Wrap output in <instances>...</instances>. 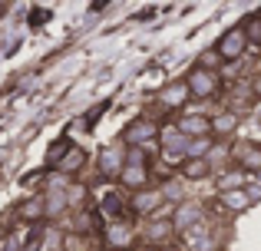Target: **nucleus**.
Returning a JSON list of instances; mask_svg holds the SVG:
<instances>
[{"label":"nucleus","instance_id":"f257e3e1","mask_svg":"<svg viewBox=\"0 0 261 251\" xmlns=\"http://www.w3.org/2000/svg\"><path fill=\"white\" fill-rule=\"evenodd\" d=\"M185 83H189V90H192V99H212L218 93L215 70H205V66H195V70L185 76Z\"/></svg>","mask_w":261,"mask_h":251},{"label":"nucleus","instance_id":"f03ea898","mask_svg":"<svg viewBox=\"0 0 261 251\" xmlns=\"http://www.w3.org/2000/svg\"><path fill=\"white\" fill-rule=\"evenodd\" d=\"M245 50H248V37H245V26H235V30H228L222 40H218V46H215L218 60H238Z\"/></svg>","mask_w":261,"mask_h":251},{"label":"nucleus","instance_id":"7ed1b4c3","mask_svg":"<svg viewBox=\"0 0 261 251\" xmlns=\"http://www.w3.org/2000/svg\"><path fill=\"white\" fill-rule=\"evenodd\" d=\"M189 142H192V139L178 132V126L162 129V152H166V159H169V162H175V159H189Z\"/></svg>","mask_w":261,"mask_h":251},{"label":"nucleus","instance_id":"20e7f679","mask_svg":"<svg viewBox=\"0 0 261 251\" xmlns=\"http://www.w3.org/2000/svg\"><path fill=\"white\" fill-rule=\"evenodd\" d=\"M122 169H126V149L122 146H106L99 152V172L106 179H119Z\"/></svg>","mask_w":261,"mask_h":251},{"label":"nucleus","instance_id":"39448f33","mask_svg":"<svg viewBox=\"0 0 261 251\" xmlns=\"http://www.w3.org/2000/svg\"><path fill=\"white\" fill-rule=\"evenodd\" d=\"M185 99H192V90L185 79H172V83H166L159 90V103L166 109H178V106H185Z\"/></svg>","mask_w":261,"mask_h":251},{"label":"nucleus","instance_id":"423d86ee","mask_svg":"<svg viewBox=\"0 0 261 251\" xmlns=\"http://www.w3.org/2000/svg\"><path fill=\"white\" fill-rule=\"evenodd\" d=\"M162 202H166L162 188H146V192H136L129 205H133V212H136V215H149V212H155Z\"/></svg>","mask_w":261,"mask_h":251},{"label":"nucleus","instance_id":"0eeeda50","mask_svg":"<svg viewBox=\"0 0 261 251\" xmlns=\"http://www.w3.org/2000/svg\"><path fill=\"white\" fill-rule=\"evenodd\" d=\"M178 132L189 135V139H208V135H212V119L185 116V119H178Z\"/></svg>","mask_w":261,"mask_h":251},{"label":"nucleus","instance_id":"6e6552de","mask_svg":"<svg viewBox=\"0 0 261 251\" xmlns=\"http://www.w3.org/2000/svg\"><path fill=\"white\" fill-rule=\"evenodd\" d=\"M198 221H202V208H198V205L185 202V205H178V208H175L172 225L178 228V232H192V228H198Z\"/></svg>","mask_w":261,"mask_h":251},{"label":"nucleus","instance_id":"1a4fd4ad","mask_svg":"<svg viewBox=\"0 0 261 251\" xmlns=\"http://www.w3.org/2000/svg\"><path fill=\"white\" fill-rule=\"evenodd\" d=\"M172 232H175V225H172V221L159 218V221H149V225H146L142 238H146V245H166V241L172 238Z\"/></svg>","mask_w":261,"mask_h":251},{"label":"nucleus","instance_id":"9d476101","mask_svg":"<svg viewBox=\"0 0 261 251\" xmlns=\"http://www.w3.org/2000/svg\"><path fill=\"white\" fill-rule=\"evenodd\" d=\"M119 182L126 188H133V192H146V185H149V169L146 165H126V169H122V175H119Z\"/></svg>","mask_w":261,"mask_h":251},{"label":"nucleus","instance_id":"9b49d317","mask_svg":"<svg viewBox=\"0 0 261 251\" xmlns=\"http://www.w3.org/2000/svg\"><path fill=\"white\" fill-rule=\"evenodd\" d=\"M133 238H136V232H133L129 225H122V221H116V225L106 228V245L116 248V251L129 248V245H133Z\"/></svg>","mask_w":261,"mask_h":251},{"label":"nucleus","instance_id":"f8f14e48","mask_svg":"<svg viewBox=\"0 0 261 251\" xmlns=\"http://www.w3.org/2000/svg\"><path fill=\"white\" fill-rule=\"evenodd\" d=\"M152 135H159V126H155L152 119H139V123H133L126 129V142H133V146H142V142H149Z\"/></svg>","mask_w":261,"mask_h":251},{"label":"nucleus","instance_id":"ddd939ff","mask_svg":"<svg viewBox=\"0 0 261 251\" xmlns=\"http://www.w3.org/2000/svg\"><path fill=\"white\" fill-rule=\"evenodd\" d=\"M245 182H248V175H245L242 169H228V172L218 175V192H222V195L238 192V188H245Z\"/></svg>","mask_w":261,"mask_h":251},{"label":"nucleus","instance_id":"4468645a","mask_svg":"<svg viewBox=\"0 0 261 251\" xmlns=\"http://www.w3.org/2000/svg\"><path fill=\"white\" fill-rule=\"evenodd\" d=\"M235 159L242 162V172H261V149H258V146H242V149H235Z\"/></svg>","mask_w":261,"mask_h":251},{"label":"nucleus","instance_id":"2eb2a0df","mask_svg":"<svg viewBox=\"0 0 261 251\" xmlns=\"http://www.w3.org/2000/svg\"><path fill=\"white\" fill-rule=\"evenodd\" d=\"M20 218H27V221L46 218V199H43V195H33V199H27L23 205H20Z\"/></svg>","mask_w":261,"mask_h":251},{"label":"nucleus","instance_id":"dca6fc26","mask_svg":"<svg viewBox=\"0 0 261 251\" xmlns=\"http://www.w3.org/2000/svg\"><path fill=\"white\" fill-rule=\"evenodd\" d=\"M205 175H212V162H208V159H185V165H182V179L198 182V179H205Z\"/></svg>","mask_w":261,"mask_h":251},{"label":"nucleus","instance_id":"f3484780","mask_svg":"<svg viewBox=\"0 0 261 251\" xmlns=\"http://www.w3.org/2000/svg\"><path fill=\"white\" fill-rule=\"evenodd\" d=\"M238 129V116L235 113H218V116H212V135H231Z\"/></svg>","mask_w":261,"mask_h":251},{"label":"nucleus","instance_id":"a211bd4d","mask_svg":"<svg viewBox=\"0 0 261 251\" xmlns=\"http://www.w3.org/2000/svg\"><path fill=\"white\" fill-rule=\"evenodd\" d=\"M43 199H46V215H53V218H60V215L70 208V195H66V192H53V188H50Z\"/></svg>","mask_w":261,"mask_h":251},{"label":"nucleus","instance_id":"6ab92c4d","mask_svg":"<svg viewBox=\"0 0 261 251\" xmlns=\"http://www.w3.org/2000/svg\"><path fill=\"white\" fill-rule=\"evenodd\" d=\"M222 202H225L228 208H238V212H242V208H248L255 199H251V192H248V188H238V192H228V195H222Z\"/></svg>","mask_w":261,"mask_h":251},{"label":"nucleus","instance_id":"aec40b11","mask_svg":"<svg viewBox=\"0 0 261 251\" xmlns=\"http://www.w3.org/2000/svg\"><path fill=\"white\" fill-rule=\"evenodd\" d=\"M83 162H86V152H83V149H70V155H66L57 169H60V172H80V169H83Z\"/></svg>","mask_w":261,"mask_h":251},{"label":"nucleus","instance_id":"412c9836","mask_svg":"<svg viewBox=\"0 0 261 251\" xmlns=\"http://www.w3.org/2000/svg\"><path fill=\"white\" fill-rule=\"evenodd\" d=\"M70 149H73V146H70V142H66V139H60V142H57V146H53V149H50V155H46V162H50V165H60V162H63V159H66V155H70Z\"/></svg>","mask_w":261,"mask_h":251},{"label":"nucleus","instance_id":"4be33fe9","mask_svg":"<svg viewBox=\"0 0 261 251\" xmlns=\"http://www.w3.org/2000/svg\"><path fill=\"white\" fill-rule=\"evenodd\" d=\"M189 159H208V139H192L189 142Z\"/></svg>","mask_w":261,"mask_h":251},{"label":"nucleus","instance_id":"5701e85b","mask_svg":"<svg viewBox=\"0 0 261 251\" xmlns=\"http://www.w3.org/2000/svg\"><path fill=\"white\" fill-rule=\"evenodd\" d=\"M245 37H248V43H261V17H251L248 26H245Z\"/></svg>","mask_w":261,"mask_h":251},{"label":"nucleus","instance_id":"b1692460","mask_svg":"<svg viewBox=\"0 0 261 251\" xmlns=\"http://www.w3.org/2000/svg\"><path fill=\"white\" fill-rule=\"evenodd\" d=\"M126 165H146V149H142V146L129 149V152H126Z\"/></svg>","mask_w":261,"mask_h":251},{"label":"nucleus","instance_id":"393cba45","mask_svg":"<svg viewBox=\"0 0 261 251\" xmlns=\"http://www.w3.org/2000/svg\"><path fill=\"white\" fill-rule=\"evenodd\" d=\"M102 212H109V215H119V212H122L119 199H116V195H109V199H102Z\"/></svg>","mask_w":261,"mask_h":251},{"label":"nucleus","instance_id":"a878e982","mask_svg":"<svg viewBox=\"0 0 261 251\" xmlns=\"http://www.w3.org/2000/svg\"><path fill=\"white\" fill-rule=\"evenodd\" d=\"M251 96H255V90H251V86H235V99H242V103H248Z\"/></svg>","mask_w":261,"mask_h":251},{"label":"nucleus","instance_id":"bb28decb","mask_svg":"<svg viewBox=\"0 0 261 251\" xmlns=\"http://www.w3.org/2000/svg\"><path fill=\"white\" fill-rule=\"evenodd\" d=\"M251 90H255V96H261V73H258L255 79H251Z\"/></svg>","mask_w":261,"mask_h":251},{"label":"nucleus","instance_id":"cd10ccee","mask_svg":"<svg viewBox=\"0 0 261 251\" xmlns=\"http://www.w3.org/2000/svg\"><path fill=\"white\" fill-rule=\"evenodd\" d=\"M166 251H178V248H166Z\"/></svg>","mask_w":261,"mask_h":251},{"label":"nucleus","instance_id":"c85d7f7f","mask_svg":"<svg viewBox=\"0 0 261 251\" xmlns=\"http://www.w3.org/2000/svg\"><path fill=\"white\" fill-rule=\"evenodd\" d=\"M258 149H261V146H258Z\"/></svg>","mask_w":261,"mask_h":251}]
</instances>
